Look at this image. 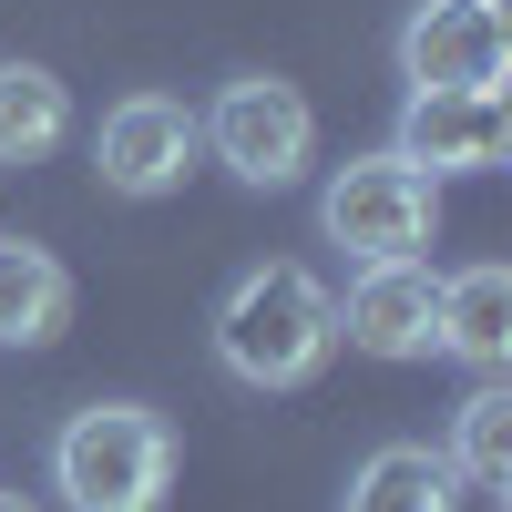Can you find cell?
<instances>
[{
    "label": "cell",
    "instance_id": "obj_2",
    "mask_svg": "<svg viewBox=\"0 0 512 512\" xmlns=\"http://www.w3.org/2000/svg\"><path fill=\"white\" fill-rule=\"evenodd\" d=\"M52 492L62 512H164L175 492V431L144 400H93L52 431Z\"/></svg>",
    "mask_w": 512,
    "mask_h": 512
},
{
    "label": "cell",
    "instance_id": "obj_4",
    "mask_svg": "<svg viewBox=\"0 0 512 512\" xmlns=\"http://www.w3.org/2000/svg\"><path fill=\"white\" fill-rule=\"evenodd\" d=\"M195 134H205V154L226 164L236 185H297L308 175V154H318V113H308V93L297 82H277V72H236L216 103L195 113Z\"/></svg>",
    "mask_w": 512,
    "mask_h": 512
},
{
    "label": "cell",
    "instance_id": "obj_9",
    "mask_svg": "<svg viewBox=\"0 0 512 512\" xmlns=\"http://www.w3.org/2000/svg\"><path fill=\"white\" fill-rule=\"evenodd\" d=\"M72 328V267L41 236H0V349H52Z\"/></svg>",
    "mask_w": 512,
    "mask_h": 512
},
{
    "label": "cell",
    "instance_id": "obj_10",
    "mask_svg": "<svg viewBox=\"0 0 512 512\" xmlns=\"http://www.w3.org/2000/svg\"><path fill=\"white\" fill-rule=\"evenodd\" d=\"M441 349L461 359V369H482V379H502L512 369V267H461V277H441Z\"/></svg>",
    "mask_w": 512,
    "mask_h": 512
},
{
    "label": "cell",
    "instance_id": "obj_13",
    "mask_svg": "<svg viewBox=\"0 0 512 512\" xmlns=\"http://www.w3.org/2000/svg\"><path fill=\"white\" fill-rule=\"evenodd\" d=\"M441 461H451V482H472V492H502L512 482V390H502V379H482V390L461 400Z\"/></svg>",
    "mask_w": 512,
    "mask_h": 512
},
{
    "label": "cell",
    "instance_id": "obj_3",
    "mask_svg": "<svg viewBox=\"0 0 512 512\" xmlns=\"http://www.w3.org/2000/svg\"><path fill=\"white\" fill-rule=\"evenodd\" d=\"M318 226H328L338 256H359V267H379V256H420L441 236V185L379 144V154H349L318 185Z\"/></svg>",
    "mask_w": 512,
    "mask_h": 512
},
{
    "label": "cell",
    "instance_id": "obj_11",
    "mask_svg": "<svg viewBox=\"0 0 512 512\" xmlns=\"http://www.w3.org/2000/svg\"><path fill=\"white\" fill-rule=\"evenodd\" d=\"M338 512H461V482H451V461L431 441H379L349 472Z\"/></svg>",
    "mask_w": 512,
    "mask_h": 512
},
{
    "label": "cell",
    "instance_id": "obj_1",
    "mask_svg": "<svg viewBox=\"0 0 512 512\" xmlns=\"http://www.w3.org/2000/svg\"><path fill=\"white\" fill-rule=\"evenodd\" d=\"M338 349V297L297 267V256H267L216 297V359L246 390H308Z\"/></svg>",
    "mask_w": 512,
    "mask_h": 512
},
{
    "label": "cell",
    "instance_id": "obj_14",
    "mask_svg": "<svg viewBox=\"0 0 512 512\" xmlns=\"http://www.w3.org/2000/svg\"><path fill=\"white\" fill-rule=\"evenodd\" d=\"M0 512H41V502H21V492H0Z\"/></svg>",
    "mask_w": 512,
    "mask_h": 512
},
{
    "label": "cell",
    "instance_id": "obj_12",
    "mask_svg": "<svg viewBox=\"0 0 512 512\" xmlns=\"http://www.w3.org/2000/svg\"><path fill=\"white\" fill-rule=\"evenodd\" d=\"M62 134H72V93H62V72H41V62H0V175H21V164L62 154Z\"/></svg>",
    "mask_w": 512,
    "mask_h": 512
},
{
    "label": "cell",
    "instance_id": "obj_8",
    "mask_svg": "<svg viewBox=\"0 0 512 512\" xmlns=\"http://www.w3.org/2000/svg\"><path fill=\"white\" fill-rule=\"evenodd\" d=\"M390 154L420 164L431 185H441V175H492V164L512 154V103H502V93H410Z\"/></svg>",
    "mask_w": 512,
    "mask_h": 512
},
{
    "label": "cell",
    "instance_id": "obj_6",
    "mask_svg": "<svg viewBox=\"0 0 512 512\" xmlns=\"http://www.w3.org/2000/svg\"><path fill=\"white\" fill-rule=\"evenodd\" d=\"M195 154H205V134H195V113H185L175 93H123V103L103 113V134H93V175H103L113 195L154 205V195H175V185L195 175Z\"/></svg>",
    "mask_w": 512,
    "mask_h": 512
},
{
    "label": "cell",
    "instance_id": "obj_7",
    "mask_svg": "<svg viewBox=\"0 0 512 512\" xmlns=\"http://www.w3.org/2000/svg\"><path fill=\"white\" fill-rule=\"evenodd\" d=\"M338 338L369 359H431L441 349V277L431 256H379V267L349 277L338 297Z\"/></svg>",
    "mask_w": 512,
    "mask_h": 512
},
{
    "label": "cell",
    "instance_id": "obj_5",
    "mask_svg": "<svg viewBox=\"0 0 512 512\" xmlns=\"http://www.w3.org/2000/svg\"><path fill=\"white\" fill-rule=\"evenodd\" d=\"M512 72V11L502 0H420L400 21V82L410 93H502Z\"/></svg>",
    "mask_w": 512,
    "mask_h": 512
}]
</instances>
